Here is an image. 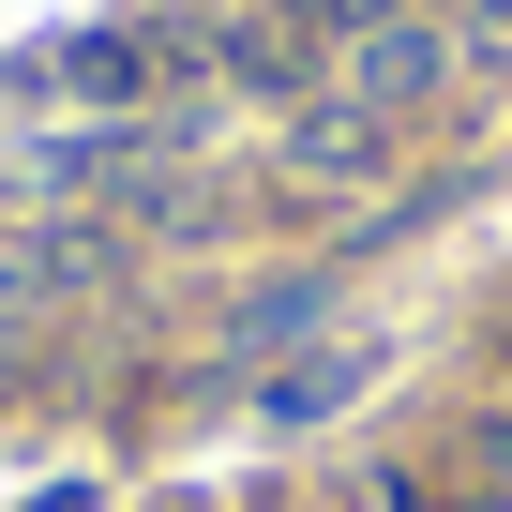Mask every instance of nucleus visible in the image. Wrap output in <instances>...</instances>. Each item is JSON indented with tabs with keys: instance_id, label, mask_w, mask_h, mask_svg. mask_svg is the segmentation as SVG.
<instances>
[{
	"instance_id": "nucleus-1",
	"label": "nucleus",
	"mask_w": 512,
	"mask_h": 512,
	"mask_svg": "<svg viewBox=\"0 0 512 512\" xmlns=\"http://www.w3.org/2000/svg\"><path fill=\"white\" fill-rule=\"evenodd\" d=\"M332 91H347V106H377V121L437 106V91H452V16H437V0H392V16L332 31Z\"/></svg>"
},
{
	"instance_id": "nucleus-2",
	"label": "nucleus",
	"mask_w": 512,
	"mask_h": 512,
	"mask_svg": "<svg viewBox=\"0 0 512 512\" xmlns=\"http://www.w3.org/2000/svg\"><path fill=\"white\" fill-rule=\"evenodd\" d=\"M377 151H392V121L347 106V91H317V106L287 121V166H302V181H377Z\"/></svg>"
},
{
	"instance_id": "nucleus-3",
	"label": "nucleus",
	"mask_w": 512,
	"mask_h": 512,
	"mask_svg": "<svg viewBox=\"0 0 512 512\" xmlns=\"http://www.w3.org/2000/svg\"><path fill=\"white\" fill-rule=\"evenodd\" d=\"M362 392V347H317V362H272V392H256V407H272V422H332Z\"/></svg>"
},
{
	"instance_id": "nucleus-4",
	"label": "nucleus",
	"mask_w": 512,
	"mask_h": 512,
	"mask_svg": "<svg viewBox=\"0 0 512 512\" xmlns=\"http://www.w3.org/2000/svg\"><path fill=\"white\" fill-rule=\"evenodd\" d=\"M467 467H482V497H512V407H482V422H467Z\"/></svg>"
},
{
	"instance_id": "nucleus-5",
	"label": "nucleus",
	"mask_w": 512,
	"mask_h": 512,
	"mask_svg": "<svg viewBox=\"0 0 512 512\" xmlns=\"http://www.w3.org/2000/svg\"><path fill=\"white\" fill-rule=\"evenodd\" d=\"M467 512H512V497H467Z\"/></svg>"
}]
</instances>
